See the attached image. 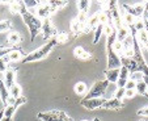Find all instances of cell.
<instances>
[{
    "label": "cell",
    "instance_id": "cell-1",
    "mask_svg": "<svg viewBox=\"0 0 148 121\" xmlns=\"http://www.w3.org/2000/svg\"><path fill=\"white\" fill-rule=\"evenodd\" d=\"M18 13L23 16L24 23H25V25L28 26L29 32H30V41L33 42L42 32V20L36 13L30 12L26 8L25 1H21V8H20Z\"/></svg>",
    "mask_w": 148,
    "mask_h": 121
},
{
    "label": "cell",
    "instance_id": "cell-2",
    "mask_svg": "<svg viewBox=\"0 0 148 121\" xmlns=\"http://www.w3.org/2000/svg\"><path fill=\"white\" fill-rule=\"evenodd\" d=\"M56 44H58L56 42V37L55 38L49 39L47 42L43 44L41 48H38L37 50L26 54V55L23 58V63H32V62H37V61H41V59L46 58V57L51 53V50L54 49V46H55Z\"/></svg>",
    "mask_w": 148,
    "mask_h": 121
},
{
    "label": "cell",
    "instance_id": "cell-3",
    "mask_svg": "<svg viewBox=\"0 0 148 121\" xmlns=\"http://www.w3.org/2000/svg\"><path fill=\"white\" fill-rule=\"evenodd\" d=\"M117 41V32H113L106 36V57H108V67L109 68H119L121 57L114 51V42Z\"/></svg>",
    "mask_w": 148,
    "mask_h": 121
},
{
    "label": "cell",
    "instance_id": "cell-4",
    "mask_svg": "<svg viewBox=\"0 0 148 121\" xmlns=\"http://www.w3.org/2000/svg\"><path fill=\"white\" fill-rule=\"evenodd\" d=\"M38 118L42 121H72V118L67 113L62 111H47V112H39Z\"/></svg>",
    "mask_w": 148,
    "mask_h": 121
},
{
    "label": "cell",
    "instance_id": "cell-5",
    "mask_svg": "<svg viewBox=\"0 0 148 121\" xmlns=\"http://www.w3.org/2000/svg\"><path fill=\"white\" fill-rule=\"evenodd\" d=\"M108 87H109V82L106 79L103 80H97L95 84L90 87V90L88 91L85 99H96V97H102V95L106 92Z\"/></svg>",
    "mask_w": 148,
    "mask_h": 121
},
{
    "label": "cell",
    "instance_id": "cell-6",
    "mask_svg": "<svg viewBox=\"0 0 148 121\" xmlns=\"http://www.w3.org/2000/svg\"><path fill=\"white\" fill-rule=\"evenodd\" d=\"M42 37L45 39H51L55 38L58 36V30L54 26V24L51 23V19H46L42 20V32H41Z\"/></svg>",
    "mask_w": 148,
    "mask_h": 121
},
{
    "label": "cell",
    "instance_id": "cell-7",
    "mask_svg": "<svg viewBox=\"0 0 148 121\" xmlns=\"http://www.w3.org/2000/svg\"><path fill=\"white\" fill-rule=\"evenodd\" d=\"M106 97H96V99H83L80 102V104L83 105L85 109H89V111H93V109H100L102 108L103 103H105Z\"/></svg>",
    "mask_w": 148,
    "mask_h": 121
},
{
    "label": "cell",
    "instance_id": "cell-8",
    "mask_svg": "<svg viewBox=\"0 0 148 121\" xmlns=\"http://www.w3.org/2000/svg\"><path fill=\"white\" fill-rule=\"evenodd\" d=\"M122 9L126 12H129L130 15H132L135 19H140V17H143V13H144L145 3L134 4V6H126V4H122Z\"/></svg>",
    "mask_w": 148,
    "mask_h": 121
},
{
    "label": "cell",
    "instance_id": "cell-9",
    "mask_svg": "<svg viewBox=\"0 0 148 121\" xmlns=\"http://www.w3.org/2000/svg\"><path fill=\"white\" fill-rule=\"evenodd\" d=\"M36 12H37V16L39 17L41 20H46V19H50V16L54 13V11L51 9V6L49 1H45V3H39L38 7L36 8Z\"/></svg>",
    "mask_w": 148,
    "mask_h": 121
},
{
    "label": "cell",
    "instance_id": "cell-10",
    "mask_svg": "<svg viewBox=\"0 0 148 121\" xmlns=\"http://www.w3.org/2000/svg\"><path fill=\"white\" fill-rule=\"evenodd\" d=\"M121 65L126 67L130 71V74L139 71V66H138L136 61L134 58H126V57H121Z\"/></svg>",
    "mask_w": 148,
    "mask_h": 121
},
{
    "label": "cell",
    "instance_id": "cell-11",
    "mask_svg": "<svg viewBox=\"0 0 148 121\" xmlns=\"http://www.w3.org/2000/svg\"><path fill=\"white\" fill-rule=\"evenodd\" d=\"M4 83H5L8 90L16 83V70H14V68L9 67L8 70L4 73Z\"/></svg>",
    "mask_w": 148,
    "mask_h": 121
},
{
    "label": "cell",
    "instance_id": "cell-12",
    "mask_svg": "<svg viewBox=\"0 0 148 121\" xmlns=\"http://www.w3.org/2000/svg\"><path fill=\"white\" fill-rule=\"evenodd\" d=\"M122 107H123V100H119V99L115 97L106 99L102 105V108H105V109H121Z\"/></svg>",
    "mask_w": 148,
    "mask_h": 121
},
{
    "label": "cell",
    "instance_id": "cell-13",
    "mask_svg": "<svg viewBox=\"0 0 148 121\" xmlns=\"http://www.w3.org/2000/svg\"><path fill=\"white\" fill-rule=\"evenodd\" d=\"M121 68V67H119ZM119 68H108L105 70V79L109 83H117L118 78H119Z\"/></svg>",
    "mask_w": 148,
    "mask_h": 121
},
{
    "label": "cell",
    "instance_id": "cell-14",
    "mask_svg": "<svg viewBox=\"0 0 148 121\" xmlns=\"http://www.w3.org/2000/svg\"><path fill=\"white\" fill-rule=\"evenodd\" d=\"M83 29H84V25L79 21L77 19H73L72 21H71V32L73 33L75 37H79L80 34H83L84 33Z\"/></svg>",
    "mask_w": 148,
    "mask_h": 121
},
{
    "label": "cell",
    "instance_id": "cell-15",
    "mask_svg": "<svg viewBox=\"0 0 148 121\" xmlns=\"http://www.w3.org/2000/svg\"><path fill=\"white\" fill-rule=\"evenodd\" d=\"M121 15H122V23L125 26H129V28H131L132 25L135 24V21H136V19H135L132 15H130L129 12H126V11H121Z\"/></svg>",
    "mask_w": 148,
    "mask_h": 121
},
{
    "label": "cell",
    "instance_id": "cell-16",
    "mask_svg": "<svg viewBox=\"0 0 148 121\" xmlns=\"http://www.w3.org/2000/svg\"><path fill=\"white\" fill-rule=\"evenodd\" d=\"M117 41H119V42H122V41H125L127 37L131 34V29L129 28V26H121L119 29H117Z\"/></svg>",
    "mask_w": 148,
    "mask_h": 121
},
{
    "label": "cell",
    "instance_id": "cell-17",
    "mask_svg": "<svg viewBox=\"0 0 148 121\" xmlns=\"http://www.w3.org/2000/svg\"><path fill=\"white\" fill-rule=\"evenodd\" d=\"M8 97H9V90L7 88L4 80H0V99H1V103H3L4 107H7Z\"/></svg>",
    "mask_w": 148,
    "mask_h": 121
},
{
    "label": "cell",
    "instance_id": "cell-18",
    "mask_svg": "<svg viewBox=\"0 0 148 121\" xmlns=\"http://www.w3.org/2000/svg\"><path fill=\"white\" fill-rule=\"evenodd\" d=\"M136 37H138V42H139L140 48H145L148 49V32L145 30H142L139 33H136Z\"/></svg>",
    "mask_w": 148,
    "mask_h": 121
},
{
    "label": "cell",
    "instance_id": "cell-19",
    "mask_svg": "<svg viewBox=\"0 0 148 121\" xmlns=\"http://www.w3.org/2000/svg\"><path fill=\"white\" fill-rule=\"evenodd\" d=\"M21 58H23V51L20 50V49H14V50H12L11 53L5 57V59L8 62H17V61H20Z\"/></svg>",
    "mask_w": 148,
    "mask_h": 121
},
{
    "label": "cell",
    "instance_id": "cell-20",
    "mask_svg": "<svg viewBox=\"0 0 148 121\" xmlns=\"http://www.w3.org/2000/svg\"><path fill=\"white\" fill-rule=\"evenodd\" d=\"M20 41H21V36H20L18 32H11V33L8 34V42L11 44L12 46L18 45Z\"/></svg>",
    "mask_w": 148,
    "mask_h": 121
},
{
    "label": "cell",
    "instance_id": "cell-21",
    "mask_svg": "<svg viewBox=\"0 0 148 121\" xmlns=\"http://www.w3.org/2000/svg\"><path fill=\"white\" fill-rule=\"evenodd\" d=\"M135 90H136V92L139 93V95L147 96V97H148V90H147V84H145L144 80H140V82H138L136 86H135Z\"/></svg>",
    "mask_w": 148,
    "mask_h": 121
},
{
    "label": "cell",
    "instance_id": "cell-22",
    "mask_svg": "<svg viewBox=\"0 0 148 121\" xmlns=\"http://www.w3.org/2000/svg\"><path fill=\"white\" fill-rule=\"evenodd\" d=\"M9 95L14 99H18L23 96V90H21V87H20L17 83H14V84L9 88Z\"/></svg>",
    "mask_w": 148,
    "mask_h": 121
},
{
    "label": "cell",
    "instance_id": "cell-23",
    "mask_svg": "<svg viewBox=\"0 0 148 121\" xmlns=\"http://www.w3.org/2000/svg\"><path fill=\"white\" fill-rule=\"evenodd\" d=\"M75 92L77 93V95H80V96H83V95H87L88 93V87H87V84L84 82H77L75 84Z\"/></svg>",
    "mask_w": 148,
    "mask_h": 121
},
{
    "label": "cell",
    "instance_id": "cell-24",
    "mask_svg": "<svg viewBox=\"0 0 148 121\" xmlns=\"http://www.w3.org/2000/svg\"><path fill=\"white\" fill-rule=\"evenodd\" d=\"M98 24H100V20H98V13L90 16L89 19H88V21H87V26L90 29V30H95V29L97 28Z\"/></svg>",
    "mask_w": 148,
    "mask_h": 121
},
{
    "label": "cell",
    "instance_id": "cell-25",
    "mask_svg": "<svg viewBox=\"0 0 148 121\" xmlns=\"http://www.w3.org/2000/svg\"><path fill=\"white\" fill-rule=\"evenodd\" d=\"M103 33V25L102 24H98L97 28L95 29V38H93V44H97L101 39V36Z\"/></svg>",
    "mask_w": 148,
    "mask_h": 121
},
{
    "label": "cell",
    "instance_id": "cell-26",
    "mask_svg": "<svg viewBox=\"0 0 148 121\" xmlns=\"http://www.w3.org/2000/svg\"><path fill=\"white\" fill-rule=\"evenodd\" d=\"M12 29V21L11 20H3L0 21V33L3 32H8Z\"/></svg>",
    "mask_w": 148,
    "mask_h": 121
},
{
    "label": "cell",
    "instance_id": "cell-27",
    "mask_svg": "<svg viewBox=\"0 0 148 121\" xmlns=\"http://www.w3.org/2000/svg\"><path fill=\"white\" fill-rule=\"evenodd\" d=\"M14 49H17V48H14V46H0V58L7 57L12 50H14Z\"/></svg>",
    "mask_w": 148,
    "mask_h": 121
},
{
    "label": "cell",
    "instance_id": "cell-28",
    "mask_svg": "<svg viewBox=\"0 0 148 121\" xmlns=\"http://www.w3.org/2000/svg\"><path fill=\"white\" fill-rule=\"evenodd\" d=\"M118 79H122V80H129V79H130V71L127 70L126 67L121 66V68H119V78H118Z\"/></svg>",
    "mask_w": 148,
    "mask_h": 121
},
{
    "label": "cell",
    "instance_id": "cell-29",
    "mask_svg": "<svg viewBox=\"0 0 148 121\" xmlns=\"http://www.w3.org/2000/svg\"><path fill=\"white\" fill-rule=\"evenodd\" d=\"M89 6H90V1H79L77 3L79 12H84V13H87L88 9H89Z\"/></svg>",
    "mask_w": 148,
    "mask_h": 121
},
{
    "label": "cell",
    "instance_id": "cell-30",
    "mask_svg": "<svg viewBox=\"0 0 148 121\" xmlns=\"http://www.w3.org/2000/svg\"><path fill=\"white\" fill-rule=\"evenodd\" d=\"M68 41V33L67 32H60L56 36V42L58 44H66Z\"/></svg>",
    "mask_w": 148,
    "mask_h": 121
},
{
    "label": "cell",
    "instance_id": "cell-31",
    "mask_svg": "<svg viewBox=\"0 0 148 121\" xmlns=\"http://www.w3.org/2000/svg\"><path fill=\"white\" fill-rule=\"evenodd\" d=\"M49 3H50L51 9H53L54 12H55L56 9H59V8H63V7H66V6H67V1H49Z\"/></svg>",
    "mask_w": 148,
    "mask_h": 121
},
{
    "label": "cell",
    "instance_id": "cell-32",
    "mask_svg": "<svg viewBox=\"0 0 148 121\" xmlns=\"http://www.w3.org/2000/svg\"><path fill=\"white\" fill-rule=\"evenodd\" d=\"M130 79L138 83V82H140V80H143V79H144V75H143L142 71H136V73L130 74Z\"/></svg>",
    "mask_w": 148,
    "mask_h": 121
},
{
    "label": "cell",
    "instance_id": "cell-33",
    "mask_svg": "<svg viewBox=\"0 0 148 121\" xmlns=\"http://www.w3.org/2000/svg\"><path fill=\"white\" fill-rule=\"evenodd\" d=\"M132 28L136 30V33H139V32H142V30H144L145 29V26H144V23H143V20H139V19H136V21H135V24L132 25Z\"/></svg>",
    "mask_w": 148,
    "mask_h": 121
},
{
    "label": "cell",
    "instance_id": "cell-34",
    "mask_svg": "<svg viewBox=\"0 0 148 121\" xmlns=\"http://www.w3.org/2000/svg\"><path fill=\"white\" fill-rule=\"evenodd\" d=\"M125 93H126V88L117 87V90H115V92H114V97L119 99V100H123V99H125Z\"/></svg>",
    "mask_w": 148,
    "mask_h": 121
},
{
    "label": "cell",
    "instance_id": "cell-35",
    "mask_svg": "<svg viewBox=\"0 0 148 121\" xmlns=\"http://www.w3.org/2000/svg\"><path fill=\"white\" fill-rule=\"evenodd\" d=\"M8 68H9L8 61L5 59V57H4V58H0V73H5Z\"/></svg>",
    "mask_w": 148,
    "mask_h": 121
},
{
    "label": "cell",
    "instance_id": "cell-36",
    "mask_svg": "<svg viewBox=\"0 0 148 121\" xmlns=\"http://www.w3.org/2000/svg\"><path fill=\"white\" fill-rule=\"evenodd\" d=\"M114 51L118 54V55H122V53H123V46H122V42H119V41H115L114 42Z\"/></svg>",
    "mask_w": 148,
    "mask_h": 121
},
{
    "label": "cell",
    "instance_id": "cell-37",
    "mask_svg": "<svg viewBox=\"0 0 148 121\" xmlns=\"http://www.w3.org/2000/svg\"><path fill=\"white\" fill-rule=\"evenodd\" d=\"M143 23H144L145 30L148 32V3H145V9H144V13H143Z\"/></svg>",
    "mask_w": 148,
    "mask_h": 121
},
{
    "label": "cell",
    "instance_id": "cell-38",
    "mask_svg": "<svg viewBox=\"0 0 148 121\" xmlns=\"http://www.w3.org/2000/svg\"><path fill=\"white\" fill-rule=\"evenodd\" d=\"M84 53H85V49L81 48V46H77V48L73 49V55H75L76 58H79V59H80V57L83 55Z\"/></svg>",
    "mask_w": 148,
    "mask_h": 121
},
{
    "label": "cell",
    "instance_id": "cell-39",
    "mask_svg": "<svg viewBox=\"0 0 148 121\" xmlns=\"http://www.w3.org/2000/svg\"><path fill=\"white\" fill-rule=\"evenodd\" d=\"M26 102H28V99H26L25 96H21V97L16 99V103H14V107H16V108H18V107H21V105H23V104H25Z\"/></svg>",
    "mask_w": 148,
    "mask_h": 121
},
{
    "label": "cell",
    "instance_id": "cell-40",
    "mask_svg": "<svg viewBox=\"0 0 148 121\" xmlns=\"http://www.w3.org/2000/svg\"><path fill=\"white\" fill-rule=\"evenodd\" d=\"M138 116L148 117V105H145V107H142L140 109H138Z\"/></svg>",
    "mask_w": 148,
    "mask_h": 121
},
{
    "label": "cell",
    "instance_id": "cell-41",
    "mask_svg": "<svg viewBox=\"0 0 148 121\" xmlns=\"http://www.w3.org/2000/svg\"><path fill=\"white\" fill-rule=\"evenodd\" d=\"M135 95H136V90H126L125 99H132Z\"/></svg>",
    "mask_w": 148,
    "mask_h": 121
},
{
    "label": "cell",
    "instance_id": "cell-42",
    "mask_svg": "<svg viewBox=\"0 0 148 121\" xmlns=\"http://www.w3.org/2000/svg\"><path fill=\"white\" fill-rule=\"evenodd\" d=\"M135 86H136V82H134V80H131V79H129L127 80V83H126V90H135Z\"/></svg>",
    "mask_w": 148,
    "mask_h": 121
},
{
    "label": "cell",
    "instance_id": "cell-43",
    "mask_svg": "<svg viewBox=\"0 0 148 121\" xmlns=\"http://www.w3.org/2000/svg\"><path fill=\"white\" fill-rule=\"evenodd\" d=\"M80 59H81V61H90V59H92V54H90L89 51L85 50V53L80 57Z\"/></svg>",
    "mask_w": 148,
    "mask_h": 121
},
{
    "label": "cell",
    "instance_id": "cell-44",
    "mask_svg": "<svg viewBox=\"0 0 148 121\" xmlns=\"http://www.w3.org/2000/svg\"><path fill=\"white\" fill-rule=\"evenodd\" d=\"M3 117H4V111H0V121L3 120Z\"/></svg>",
    "mask_w": 148,
    "mask_h": 121
},
{
    "label": "cell",
    "instance_id": "cell-45",
    "mask_svg": "<svg viewBox=\"0 0 148 121\" xmlns=\"http://www.w3.org/2000/svg\"><path fill=\"white\" fill-rule=\"evenodd\" d=\"M143 80H144V82H145V84H147V90H148V78H144V79H143Z\"/></svg>",
    "mask_w": 148,
    "mask_h": 121
},
{
    "label": "cell",
    "instance_id": "cell-46",
    "mask_svg": "<svg viewBox=\"0 0 148 121\" xmlns=\"http://www.w3.org/2000/svg\"><path fill=\"white\" fill-rule=\"evenodd\" d=\"M92 121H100V118H98V117H95Z\"/></svg>",
    "mask_w": 148,
    "mask_h": 121
},
{
    "label": "cell",
    "instance_id": "cell-47",
    "mask_svg": "<svg viewBox=\"0 0 148 121\" xmlns=\"http://www.w3.org/2000/svg\"><path fill=\"white\" fill-rule=\"evenodd\" d=\"M81 121H88V120H81Z\"/></svg>",
    "mask_w": 148,
    "mask_h": 121
},
{
    "label": "cell",
    "instance_id": "cell-48",
    "mask_svg": "<svg viewBox=\"0 0 148 121\" xmlns=\"http://www.w3.org/2000/svg\"><path fill=\"white\" fill-rule=\"evenodd\" d=\"M139 121H145V120H139Z\"/></svg>",
    "mask_w": 148,
    "mask_h": 121
}]
</instances>
